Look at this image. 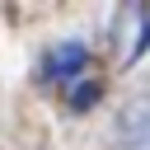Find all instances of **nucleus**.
Segmentation results:
<instances>
[{
  "label": "nucleus",
  "instance_id": "1",
  "mask_svg": "<svg viewBox=\"0 0 150 150\" xmlns=\"http://www.w3.org/2000/svg\"><path fill=\"white\" fill-rule=\"evenodd\" d=\"M117 150H150V94H136L117 112Z\"/></svg>",
  "mask_w": 150,
  "mask_h": 150
},
{
  "label": "nucleus",
  "instance_id": "2",
  "mask_svg": "<svg viewBox=\"0 0 150 150\" xmlns=\"http://www.w3.org/2000/svg\"><path fill=\"white\" fill-rule=\"evenodd\" d=\"M84 66H89L84 42H61V47H52V52H47V80H56V84L80 80V75H84Z\"/></svg>",
  "mask_w": 150,
  "mask_h": 150
}]
</instances>
